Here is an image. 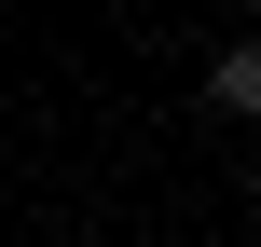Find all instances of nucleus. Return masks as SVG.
<instances>
[{"mask_svg":"<svg viewBox=\"0 0 261 247\" xmlns=\"http://www.w3.org/2000/svg\"><path fill=\"white\" fill-rule=\"evenodd\" d=\"M248 193H261V179H248Z\"/></svg>","mask_w":261,"mask_h":247,"instance_id":"nucleus-2","label":"nucleus"},{"mask_svg":"<svg viewBox=\"0 0 261 247\" xmlns=\"http://www.w3.org/2000/svg\"><path fill=\"white\" fill-rule=\"evenodd\" d=\"M206 83H220V110H261V41H234V55L206 69Z\"/></svg>","mask_w":261,"mask_h":247,"instance_id":"nucleus-1","label":"nucleus"}]
</instances>
